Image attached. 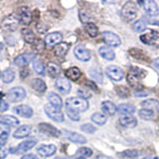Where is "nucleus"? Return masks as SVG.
<instances>
[{
  "mask_svg": "<svg viewBox=\"0 0 159 159\" xmlns=\"http://www.w3.org/2000/svg\"><path fill=\"white\" fill-rule=\"evenodd\" d=\"M145 71L140 70L138 68H131L129 73L127 74V83L129 86L134 88V89H139L140 87V80L145 77Z\"/></svg>",
  "mask_w": 159,
  "mask_h": 159,
  "instance_id": "f257e3e1",
  "label": "nucleus"
},
{
  "mask_svg": "<svg viewBox=\"0 0 159 159\" xmlns=\"http://www.w3.org/2000/svg\"><path fill=\"white\" fill-rule=\"evenodd\" d=\"M66 107L72 108L78 112H83L89 108V102H87V99L80 97L70 98L66 101Z\"/></svg>",
  "mask_w": 159,
  "mask_h": 159,
  "instance_id": "f03ea898",
  "label": "nucleus"
},
{
  "mask_svg": "<svg viewBox=\"0 0 159 159\" xmlns=\"http://www.w3.org/2000/svg\"><path fill=\"white\" fill-rule=\"evenodd\" d=\"M137 6L133 1H127L123 5L122 10H121V16L124 21L126 22H131L137 16Z\"/></svg>",
  "mask_w": 159,
  "mask_h": 159,
  "instance_id": "7ed1b4c3",
  "label": "nucleus"
},
{
  "mask_svg": "<svg viewBox=\"0 0 159 159\" xmlns=\"http://www.w3.org/2000/svg\"><path fill=\"white\" fill-rule=\"evenodd\" d=\"M19 22H20L19 17L16 14H10L5 17L2 21V27L3 29L7 30V31L13 32L18 28Z\"/></svg>",
  "mask_w": 159,
  "mask_h": 159,
  "instance_id": "20e7f679",
  "label": "nucleus"
},
{
  "mask_svg": "<svg viewBox=\"0 0 159 159\" xmlns=\"http://www.w3.org/2000/svg\"><path fill=\"white\" fill-rule=\"evenodd\" d=\"M45 112H46V114L50 118L57 122H63L65 119V116L63 112L61 111V109L54 107L51 103L45 106Z\"/></svg>",
  "mask_w": 159,
  "mask_h": 159,
  "instance_id": "39448f33",
  "label": "nucleus"
},
{
  "mask_svg": "<svg viewBox=\"0 0 159 159\" xmlns=\"http://www.w3.org/2000/svg\"><path fill=\"white\" fill-rule=\"evenodd\" d=\"M144 9V11L150 17H156L159 15V8L158 5L153 0H146V1H139L138 2Z\"/></svg>",
  "mask_w": 159,
  "mask_h": 159,
  "instance_id": "423d86ee",
  "label": "nucleus"
},
{
  "mask_svg": "<svg viewBox=\"0 0 159 159\" xmlns=\"http://www.w3.org/2000/svg\"><path fill=\"white\" fill-rule=\"evenodd\" d=\"M140 41L146 45L159 46V35L153 30H148V32L142 34L140 36Z\"/></svg>",
  "mask_w": 159,
  "mask_h": 159,
  "instance_id": "0eeeda50",
  "label": "nucleus"
},
{
  "mask_svg": "<svg viewBox=\"0 0 159 159\" xmlns=\"http://www.w3.org/2000/svg\"><path fill=\"white\" fill-rule=\"evenodd\" d=\"M102 37L103 42L106 43L107 45H108L109 47H118L120 46L121 44V40L119 38L116 34H114L112 32H109V31H104L102 34Z\"/></svg>",
  "mask_w": 159,
  "mask_h": 159,
  "instance_id": "6e6552de",
  "label": "nucleus"
},
{
  "mask_svg": "<svg viewBox=\"0 0 159 159\" xmlns=\"http://www.w3.org/2000/svg\"><path fill=\"white\" fill-rule=\"evenodd\" d=\"M25 97H26V91L21 87H16V88L11 89L7 94L8 99L12 102H21L22 99L25 98Z\"/></svg>",
  "mask_w": 159,
  "mask_h": 159,
  "instance_id": "1a4fd4ad",
  "label": "nucleus"
},
{
  "mask_svg": "<svg viewBox=\"0 0 159 159\" xmlns=\"http://www.w3.org/2000/svg\"><path fill=\"white\" fill-rule=\"evenodd\" d=\"M106 73L109 79L116 82L121 81L124 77V73L122 70L117 66H113V65L106 68Z\"/></svg>",
  "mask_w": 159,
  "mask_h": 159,
  "instance_id": "9d476101",
  "label": "nucleus"
},
{
  "mask_svg": "<svg viewBox=\"0 0 159 159\" xmlns=\"http://www.w3.org/2000/svg\"><path fill=\"white\" fill-rule=\"evenodd\" d=\"M34 60H35L34 54H30V53L22 54L14 59V64L18 67H26L30 62L34 61Z\"/></svg>",
  "mask_w": 159,
  "mask_h": 159,
  "instance_id": "9b49d317",
  "label": "nucleus"
},
{
  "mask_svg": "<svg viewBox=\"0 0 159 159\" xmlns=\"http://www.w3.org/2000/svg\"><path fill=\"white\" fill-rule=\"evenodd\" d=\"M74 53H75V56L77 57V59H79L80 61H83V62L89 61L92 58L91 52L83 46H77L74 50Z\"/></svg>",
  "mask_w": 159,
  "mask_h": 159,
  "instance_id": "f8f14e48",
  "label": "nucleus"
},
{
  "mask_svg": "<svg viewBox=\"0 0 159 159\" xmlns=\"http://www.w3.org/2000/svg\"><path fill=\"white\" fill-rule=\"evenodd\" d=\"M62 39H63V36H62L61 33L53 32V33H50L47 35L46 38H45V40H44V42L47 46L52 47V46H56V45L61 43Z\"/></svg>",
  "mask_w": 159,
  "mask_h": 159,
  "instance_id": "ddd939ff",
  "label": "nucleus"
},
{
  "mask_svg": "<svg viewBox=\"0 0 159 159\" xmlns=\"http://www.w3.org/2000/svg\"><path fill=\"white\" fill-rule=\"evenodd\" d=\"M18 17L20 22L25 25H29L32 21V13L28 7H21L18 10Z\"/></svg>",
  "mask_w": 159,
  "mask_h": 159,
  "instance_id": "4468645a",
  "label": "nucleus"
},
{
  "mask_svg": "<svg viewBox=\"0 0 159 159\" xmlns=\"http://www.w3.org/2000/svg\"><path fill=\"white\" fill-rule=\"evenodd\" d=\"M37 151L39 153V155H41L42 157H49L56 153L57 147L53 145V144H50V145H41L38 147Z\"/></svg>",
  "mask_w": 159,
  "mask_h": 159,
  "instance_id": "2eb2a0df",
  "label": "nucleus"
},
{
  "mask_svg": "<svg viewBox=\"0 0 159 159\" xmlns=\"http://www.w3.org/2000/svg\"><path fill=\"white\" fill-rule=\"evenodd\" d=\"M39 127H40V130L44 133L48 134V135H52L55 137H59L61 135V131L58 130L56 127L51 125V124H49V123H41L39 125Z\"/></svg>",
  "mask_w": 159,
  "mask_h": 159,
  "instance_id": "dca6fc26",
  "label": "nucleus"
},
{
  "mask_svg": "<svg viewBox=\"0 0 159 159\" xmlns=\"http://www.w3.org/2000/svg\"><path fill=\"white\" fill-rule=\"evenodd\" d=\"M14 111L16 112L18 116H22V117H26V118H29L33 116V109L28 106H25V104L15 107Z\"/></svg>",
  "mask_w": 159,
  "mask_h": 159,
  "instance_id": "f3484780",
  "label": "nucleus"
},
{
  "mask_svg": "<svg viewBox=\"0 0 159 159\" xmlns=\"http://www.w3.org/2000/svg\"><path fill=\"white\" fill-rule=\"evenodd\" d=\"M119 123H120V125H122L124 127L133 128L136 126L137 119L131 116H122L119 117Z\"/></svg>",
  "mask_w": 159,
  "mask_h": 159,
  "instance_id": "a211bd4d",
  "label": "nucleus"
},
{
  "mask_svg": "<svg viewBox=\"0 0 159 159\" xmlns=\"http://www.w3.org/2000/svg\"><path fill=\"white\" fill-rule=\"evenodd\" d=\"M56 88L63 93H68L71 91V84L65 78H60L56 81Z\"/></svg>",
  "mask_w": 159,
  "mask_h": 159,
  "instance_id": "6ab92c4d",
  "label": "nucleus"
},
{
  "mask_svg": "<svg viewBox=\"0 0 159 159\" xmlns=\"http://www.w3.org/2000/svg\"><path fill=\"white\" fill-rule=\"evenodd\" d=\"M36 143L37 141L36 140H34V139H30V140H26V141H24L22 143H20L19 145L16 147V151L15 152H17L18 154L20 153H24V152H26L28 150H30V149H32L35 145H36Z\"/></svg>",
  "mask_w": 159,
  "mask_h": 159,
  "instance_id": "aec40b11",
  "label": "nucleus"
},
{
  "mask_svg": "<svg viewBox=\"0 0 159 159\" xmlns=\"http://www.w3.org/2000/svg\"><path fill=\"white\" fill-rule=\"evenodd\" d=\"M65 134H66V137L69 139V140H71L72 142H75V143H86L87 142V139L84 136L81 135L80 133H77V132H74V131H65Z\"/></svg>",
  "mask_w": 159,
  "mask_h": 159,
  "instance_id": "412c9836",
  "label": "nucleus"
},
{
  "mask_svg": "<svg viewBox=\"0 0 159 159\" xmlns=\"http://www.w3.org/2000/svg\"><path fill=\"white\" fill-rule=\"evenodd\" d=\"M69 48H70V45L68 43H64L61 42L60 44L56 45L54 48V54L55 56L57 57H64L69 51Z\"/></svg>",
  "mask_w": 159,
  "mask_h": 159,
  "instance_id": "4be33fe9",
  "label": "nucleus"
},
{
  "mask_svg": "<svg viewBox=\"0 0 159 159\" xmlns=\"http://www.w3.org/2000/svg\"><path fill=\"white\" fill-rule=\"evenodd\" d=\"M116 111L123 116H129V114L135 112V107L129 103H121L116 107Z\"/></svg>",
  "mask_w": 159,
  "mask_h": 159,
  "instance_id": "5701e85b",
  "label": "nucleus"
},
{
  "mask_svg": "<svg viewBox=\"0 0 159 159\" xmlns=\"http://www.w3.org/2000/svg\"><path fill=\"white\" fill-rule=\"evenodd\" d=\"M98 53L103 59L107 60V61H112V60H114V58H116V53L113 52V50L106 46H102L99 48Z\"/></svg>",
  "mask_w": 159,
  "mask_h": 159,
  "instance_id": "b1692460",
  "label": "nucleus"
},
{
  "mask_svg": "<svg viewBox=\"0 0 159 159\" xmlns=\"http://www.w3.org/2000/svg\"><path fill=\"white\" fill-rule=\"evenodd\" d=\"M65 75H66L67 79L71 80V81H78V80L82 76V72L80 71L79 68L72 67L65 72Z\"/></svg>",
  "mask_w": 159,
  "mask_h": 159,
  "instance_id": "393cba45",
  "label": "nucleus"
},
{
  "mask_svg": "<svg viewBox=\"0 0 159 159\" xmlns=\"http://www.w3.org/2000/svg\"><path fill=\"white\" fill-rule=\"evenodd\" d=\"M102 111L107 114V116H113L116 112V107L114 106V103L111 102L106 101L102 103Z\"/></svg>",
  "mask_w": 159,
  "mask_h": 159,
  "instance_id": "a878e982",
  "label": "nucleus"
},
{
  "mask_svg": "<svg viewBox=\"0 0 159 159\" xmlns=\"http://www.w3.org/2000/svg\"><path fill=\"white\" fill-rule=\"evenodd\" d=\"M48 99L51 102V104L56 108L61 109L62 106H63V102H62V98H60L57 93H50L49 96H48Z\"/></svg>",
  "mask_w": 159,
  "mask_h": 159,
  "instance_id": "bb28decb",
  "label": "nucleus"
},
{
  "mask_svg": "<svg viewBox=\"0 0 159 159\" xmlns=\"http://www.w3.org/2000/svg\"><path fill=\"white\" fill-rule=\"evenodd\" d=\"M0 122L6 124V125H8V126H17L19 124V120L13 116H0Z\"/></svg>",
  "mask_w": 159,
  "mask_h": 159,
  "instance_id": "cd10ccee",
  "label": "nucleus"
},
{
  "mask_svg": "<svg viewBox=\"0 0 159 159\" xmlns=\"http://www.w3.org/2000/svg\"><path fill=\"white\" fill-rule=\"evenodd\" d=\"M30 132H31V127L29 125H23L19 127L16 131L14 132V137L15 138H24L26 136H29Z\"/></svg>",
  "mask_w": 159,
  "mask_h": 159,
  "instance_id": "c85d7f7f",
  "label": "nucleus"
},
{
  "mask_svg": "<svg viewBox=\"0 0 159 159\" xmlns=\"http://www.w3.org/2000/svg\"><path fill=\"white\" fill-rule=\"evenodd\" d=\"M142 108L150 109V111H155V109H159V102L156 99H146L141 102Z\"/></svg>",
  "mask_w": 159,
  "mask_h": 159,
  "instance_id": "c756f323",
  "label": "nucleus"
},
{
  "mask_svg": "<svg viewBox=\"0 0 159 159\" xmlns=\"http://www.w3.org/2000/svg\"><path fill=\"white\" fill-rule=\"evenodd\" d=\"M84 31L88 33V35H89V36L93 37V38L97 37L98 35V27L93 23H92V22H87L86 24H84Z\"/></svg>",
  "mask_w": 159,
  "mask_h": 159,
  "instance_id": "7c9ffc66",
  "label": "nucleus"
},
{
  "mask_svg": "<svg viewBox=\"0 0 159 159\" xmlns=\"http://www.w3.org/2000/svg\"><path fill=\"white\" fill-rule=\"evenodd\" d=\"M47 70H48L49 76L52 77V78H57L60 75V72H61V69H60V67L55 63H49Z\"/></svg>",
  "mask_w": 159,
  "mask_h": 159,
  "instance_id": "2f4dec72",
  "label": "nucleus"
},
{
  "mask_svg": "<svg viewBox=\"0 0 159 159\" xmlns=\"http://www.w3.org/2000/svg\"><path fill=\"white\" fill-rule=\"evenodd\" d=\"M21 34H22V37L24 39V41L26 42V43H29V44L34 43V41H35V35H34V33L30 29H28V28L22 29Z\"/></svg>",
  "mask_w": 159,
  "mask_h": 159,
  "instance_id": "473e14b6",
  "label": "nucleus"
},
{
  "mask_svg": "<svg viewBox=\"0 0 159 159\" xmlns=\"http://www.w3.org/2000/svg\"><path fill=\"white\" fill-rule=\"evenodd\" d=\"M32 87L34 89H36L39 93H44L47 89L46 84H45V82L41 79H35L32 82Z\"/></svg>",
  "mask_w": 159,
  "mask_h": 159,
  "instance_id": "72a5a7b5",
  "label": "nucleus"
},
{
  "mask_svg": "<svg viewBox=\"0 0 159 159\" xmlns=\"http://www.w3.org/2000/svg\"><path fill=\"white\" fill-rule=\"evenodd\" d=\"M15 78V73L12 69H6L2 73V81L6 84L11 83Z\"/></svg>",
  "mask_w": 159,
  "mask_h": 159,
  "instance_id": "f704fd0d",
  "label": "nucleus"
},
{
  "mask_svg": "<svg viewBox=\"0 0 159 159\" xmlns=\"http://www.w3.org/2000/svg\"><path fill=\"white\" fill-rule=\"evenodd\" d=\"M92 120L94 123L98 124V125H103V124L107 122V116H104V114H102L101 112H96L92 116Z\"/></svg>",
  "mask_w": 159,
  "mask_h": 159,
  "instance_id": "c9c22d12",
  "label": "nucleus"
},
{
  "mask_svg": "<svg viewBox=\"0 0 159 159\" xmlns=\"http://www.w3.org/2000/svg\"><path fill=\"white\" fill-rule=\"evenodd\" d=\"M33 69L38 75H43L45 74V67L44 64L41 60H34L33 61Z\"/></svg>",
  "mask_w": 159,
  "mask_h": 159,
  "instance_id": "e433bc0d",
  "label": "nucleus"
},
{
  "mask_svg": "<svg viewBox=\"0 0 159 159\" xmlns=\"http://www.w3.org/2000/svg\"><path fill=\"white\" fill-rule=\"evenodd\" d=\"M139 116L142 119H145V120H148V119H151L154 116V111H150V109H146V108H142L138 112Z\"/></svg>",
  "mask_w": 159,
  "mask_h": 159,
  "instance_id": "4c0bfd02",
  "label": "nucleus"
},
{
  "mask_svg": "<svg viewBox=\"0 0 159 159\" xmlns=\"http://www.w3.org/2000/svg\"><path fill=\"white\" fill-rule=\"evenodd\" d=\"M34 50L36 51V53L38 54H41L43 53L44 49H45V42L41 39H37L34 41Z\"/></svg>",
  "mask_w": 159,
  "mask_h": 159,
  "instance_id": "58836bf2",
  "label": "nucleus"
},
{
  "mask_svg": "<svg viewBox=\"0 0 159 159\" xmlns=\"http://www.w3.org/2000/svg\"><path fill=\"white\" fill-rule=\"evenodd\" d=\"M132 28L135 32H143L146 30V23L143 20H138L133 24Z\"/></svg>",
  "mask_w": 159,
  "mask_h": 159,
  "instance_id": "ea45409f",
  "label": "nucleus"
},
{
  "mask_svg": "<svg viewBox=\"0 0 159 159\" xmlns=\"http://www.w3.org/2000/svg\"><path fill=\"white\" fill-rule=\"evenodd\" d=\"M92 154H93L92 149L91 148H88V147H82V148H80L79 150L77 151V155L78 156H81L83 158L92 156Z\"/></svg>",
  "mask_w": 159,
  "mask_h": 159,
  "instance_id": "a19ab883",
  "label": "nucleus"
},
{
  "mask_svg": "<svg viewBox=\"0 0 159 159\" xmlns=\"http://www.w3.org/2000/svg\"><path fill=\"white\" fill-rule=\"evenodd\" d=\"M116 92L117 93V94L120 98H128L129 94H130V93H129V91H128V89L125 88V87H123V86L116 87Z\"/></svg>",
  "mask_w": 159,
  "mask_h": 159,
  "instance_id": "79ce46f5",
  "label": "nucleus"
},
{
  "mask_svg": "<svg viewBox=\"0 0 159 159\" xmlns=\"http://www.w3.org/2000/svg\"><path fill=\"white\" fill-rule=\"evenodd\" d=\"M66 111H67V114L68 116L72 119L74 121H79L80 120V113L76 111H74L72 108H69V107H66Z\"/></svg>",
  "mask_w": 159,
  "mask_h": 159,
  "instance_id": "37998d69",
  "label": "nucleus"
},
{
  "mask_svg": "<svg viewBox=\"0 0 159 159\" xmlns=\"http://www.w3.org/2000/svg\"><path fill=\"white\" fill-rule=\"evenodd\" d=\"M81 129L84 132H87V133H93L94 131L97 130V128L94 127L93 124L91 123H84L81 126Z\"/></svg>",
  "mask_w": 159,
  "mask_h": 159,
  "instance_id": "c03bdc74",
  "label": "nucleus"
},
{
  "mask_svg": "<svg viewBox=\"0 0 159 159\" xmlns=\"http://www.w3.org/2000/svg\"><path fill=\"white\" fill-rule=\"evenodd\" d=\"M78 94L80 96V98H84V99H87V98H89L92 97V93L86 91V89H78Z\"/></svg>",
  "mask_w": 159,
  "mask_h": 159,
  "instance_id": "a18cd8bd",
  "label": "nucleus"
},
{
  "mask_svg": "<svg viewBox=\"0 0 159 159\" xmlns=\"http://www.w3.org/2000/svg\"><path fill=\"white\" fill-rule=\"evenodd\" d=\"M9 136V131H3L2 133H0V146L5 145V143L8 140Z\"/></svg>",
  "mask_w": 159,
  "mask_h": 159,
  "instance_id": "49530a36",
  "label": "nucleus"
},
{
  "mask_svg": "<svg viewBox=\"0 0 159 159\" xmlns=\"http://www.w3.org/2000/svg\"><path fill=\"white\" fill-rule=\"evenodd\" d=\"M123 155H126L129 157H135L138 155V152H136V150H128L125 153H123Z\"/></svg>",
  "mask_w": 159,
  "mask_h": 159,
  "instance_id": "de8ad7c7",
  "label": "nucleus"
},
{
  "mask_svg": "<svg viewBox=\"0 0 159 159\" xmlns=\"http://www.w3.org/2000/svg\"><path fill=\"white\" fill-rule=\"evenodd\" d=\"M8 108V103L0 99V111H5Z\"/></svg>",
  "mask_w": 159,
  "mask_h": 159,
  "instance_id": "09e8293b",
  "label": "nucleus"
},
{
  "mask_svg": "<svg viewBox=\"0 0 159 159\" xmlns=\"http://www.w3.org/2000/svg\"><path fill=\"white\" fill-rule=\"evenodd\" d=\"M86 84H87L88 87L91 88L92 89H93V91L98 92V88H97L96 84H94L93 82H92V81H87V82H86Z\"/></svg>",
  "mask_w": 159,
  "mask_h": 159,
  "instance_id": "8fccbe9b",
  "label": "nucleus"
},
{
  "mask_svg": "<svg viewBox=\"0 0 159 159\" xmlns=\"http://www.w3.org/2000/svg\"><path fill=\"white\" fill-rule=\"evenodd\" d=\"M8 154V149L6 148H1L0 149V159H3L7 156Z\"/></svg>",
  "mask_w": 159,
  "mask_h": 159,
  "instance_id": "3c124183",
  "label": "nucleus"
},
{
  "mask_svg": "<svg viewBox=\"0 0 159 159\" xmlns=\"http://www.w3.org/2000/svg\"><path fill=\"white\" fill-rule=\"evenodd\" d=\"M3 131H9V126L0 122V133H2Z\"/></svg>",
  "mask_w": 159,
  "mask_h": 159,
  "instance_id": "603ef678",
  "label": "nucleus"
},
{
  "mask_svg": "<svg viewBox=\"0 0 159 159\" xmlns=\"http://www.w3.org/2000/svg\"><path fill=\"white\" fill-rule=\"evenodd\" d=\"M21 159H38V157L34 154H27V155H24Z\"/></svg>",
  "mask_w": 159,
  "mask_h": 159,
  "instance_id": "864d4df0",
  "label": "nucleus"
},
{
  "mask_svg": "<svg viewBox=\"0 0 159 159\" xmlns=\"http://www.w3.org/2000/svg\"><path fill=\"white\" fill-rule=\"evenodd\" d=\"M153 65H154V66H155L157 69H159V58H157V59L154 60V61H153Z\"/></svg>",
  "mask_w": 159,
  "mask_h": 159,
  "instance_id": "5fc2aeb1",
  "label": "nucleus"
},
{
  "mask_svg": "<svg viewBox=\"0 0 159 159\" xmlns=\"http://www.w3.org/2000/svg\"><path fill=\"white\" fill-rule=\"evenodd\" d=\"M136 97H146V93H135Z\"/></svg>",
  "mask_w": 159,
  "mask_h": 159,
  "instance_id": "6e6d98bb",
  "label": "nucleus"
},
{
  "mask_svg": "<svg viewBox=\"0 0 159 159\" xmlns=\"http://www.w3.org/2000/svg\"><path fill=\"white\" fill-rule=\"evenodd\" d=\"M143 159H159L157 156H154V155H151V156H147L145 158H143Z\"/></svg>",
  "mask_w": 159,
  "mask_h": 159,
  "instance_id": "4d7b16f0",
  "label": "nucleus"
},
{
  "mask_svg": "<svg viewBox=\"0 0 159 159\" xmlns=\"http://www.w3.org/2000/svg\"><path fill=\"white\" fill-rule=\"evenodd\" d=\"M151 23L153 25H156V26H159V21H157V20H153V21H151Z\"/></svg>",
  "mask_w": 159,
  "mask_h": 159,
  "instance_id": "13d9d810",
  "label": "nucleus"
},
{
  "mask_svg": "<svg viewBox=\"0 0 159 159\" xmlns=\"http://www.w3.org/2000/svg\"><path fill=\"white\" fill-rule=\"evenodd\" d=\"M2 50H3V45L0 43V51H2Z\"/></svg>",
  "mask_w": 159,
  "mask_h": 159,
  "instance_id": "bf43d9fd",
  "label": "nucleus"
},
{
  "mask_svg": "<svg viewBox=\"0 0 159 159\" xmlns=\"http://www.w3.org/2000/svg\"><path fill=\"white\" fill-rule=\"evenodd\" d=\"M55 159H67V158H64V157H56Z\"/></svg>",
  "mask_w": 159,
  "mask_h": 159,
  "instance_id": "052dcab7",
  "label": "nucleus"
},
{
  "mask_svg": "<svg viewBox=\"0 0 159 159\" xmlns=\"http://www.w3.org/2000/svg\"><path fill=\"white\" fill-rule=\"evenodd\" d=\"M77 159H84V158H83V157H80V158H77Z\"/></svg>",
  "mask_w": 159,
  "mask_h": 159,
  "instance_id": "680f3d73",
  "label": "nucleus"
}]
</instances>
